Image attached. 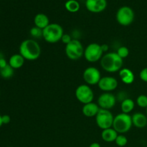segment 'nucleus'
<instances>
[{
	"label": "nucleus",
	"instance_id": "obj_1",
	"mask_svg": "<svg viewBox=\"0 0 147 147\" xmlns=\"http://www.w3.org/2000/svg\"><path fill=\"white\" fill-rule=\"evenodd\" d=\"M20 54L27 60H36L40 57L41 47L33 39L24 40L20 45Z\"/></svg>",
	"mask_w": 147,
	"mask_h": 147
},
{
	"label": "nucleus",
	"instance_id": "obj_2",
	"mask_svg": "<svg viewBox=\"0 0 147 147\" xmlns=\"http://www.w3.org/2000/svg\"><path fill=\"white\" fill-rule=\"evenodd\" d=\"M123 60L116 53H108L100 59V66L108 73H116L120 71L123 66Z\"/></svg>",
	"mask_w": 147,
	"mask_h": 147
},
{
	"label": "nucleus",
	"instance_id": "obj_3",
	"mask_svg": "<svg viewBox=\"0 0 147 147\" xmlns=\"http://www.w3.org/2000/svg\"><path fill=\"white\" fill-rule=\"evenodd\" d=\"M63 34V28L57 23H51L42 30V37L44 40L52 44L61 41Z\"/></svg>",
	"mask_w": 147,
	"mask_h": 147
},
{
	"label": "nucleus",
	"instance_id": "obj_4",
	"mask_svg": "<svg viewBox=\"0 0 147 147\" xmlns=\"http://www.w3.org/2000/svg\"><path fill=\"white\" fill-rule=\"evenodd\" d=\"M132 126L131 116L127 113H121L114 117L112 128H113L119 134H123L129 131Z\"/></svg>",
	"mask_w": 147,
	"mask_h": 147
},
{
	"label": "nucleus",
	"instance_id": "obj_5",
	"mask_svg": "<svg viewBox=\"0 0 147 147\" xmlns=\"http://www.w3.org/2000/svg\"><path fill=\"white\" fill-rule=\"evenodd\" d=\"M84 47L80 40L73 39L70 43L65 45V52L69 59L77 60L84 55Z\"/></svg>",
	"mask_w": 147,
	"mask_h": 147
},
{
	"label": "nucleus",
	"instance_id": "obj_6",
	"mask_svg": "<svg viewBox=\"0 0 147 147\" xmlns=\"http://www.w3.org/2000/svg\"><path fill=\"white\" fill-rule=\"evenodd\" d=\"M103 51L101 45L98 43H90L84 50V57L89 63H96L100 60L103 57Z\"/></svg>",
	"mask_w": 147,
	"mask_h": 147
},
{
	"label": "nucleus",
	"instance_id": "obj_7",
	"mask_svg": "<svg viewBox=\"0 0 147 147\" xmlns=\"http://www.w3.org/2000/svg\"><path fill=\"white\" fill-rule=\"evenodd\" d=\"M114 116L110 110L100 109L96 116V122L97 126L102 130L109 129L113 126Z\"/></svg>",
	"mask_w": 147,
	"mask_h": 147
},
{
	"label": "nucleus",
	"instance_id": "obj_8",
	"mask_svg": "<svg viewBox=\"0 0 147 147\" xmlns=\"http://www.w3.org/2000/svg\"><path fill=\"white\" fill-rule=\"evenodd\" d=\"M116 20L119 24L122 26H129L132 24L134 20V10L128 6H123L119 8L116 12Z\"/></svg>",
	"mask_w": 147,
	"mask_h": 147
},
{
	"label": "nucleus",
	"instance_id": "obj_9",
	"mask_svg": "<svg viewBox=\"0 0 147 147\" xmlns=\"http://www.w3.org/2000/svg\"><path fill=\"white\" fill-rule=\"evenodd\" d=\"M76 97L79 102L83 105L93 102L94 98V93L90 86L87 84H82L79 86L76 90Z\"/></svg>",
	"mask_w": 147,
	"mask_h": 147
},
{
	"label": "nucleus",
	"instance_id": "obj_10",
	"mask_svg": "<svg viewBox=\"0 0 147 147\" xmlns=\"http://www.w3.org/2000/svg\"><path fill=\"white\" fill-rule=\"evenodd\" d=\"M83 78L86 84L95 86L98 85L102 77L98 69L95 67H88L83 72Z\"/></svg>",
	"mask_w": 147,
	"mask_h": 147
},
{
	"label": "nucleus",
	"instance_id": "obj_11",
	"mask_svg": "<svg viewBox=\"0 0 147 147\" xmlns=\"http://www.w3.org/2000/svg\"><path fill=\"white\" fill-rule=\"evenodd\" d=\"M116 103V96L109 92H104L100 95L98 98V103L100 109L111 110L115 106Z\"/></svg>",
	"mask_w": 147,
	"mask_h": 147
},
{
	"label": "nucleus",
	"instance_id": "obj_12",
	"mask_svg": "<svg viewBox=\"0 0 147 147\" xmlns=\"http://www.w3.org/2000/svg\"><path fill=\"white\" fill-rule=\"evenodd\" d=\"M118 80L115 78L111 76H105L100 78V81L98 83V86L101 90L104 92L113 91L116 90L118 87Z\"/></svg>",
	"mask_w": 147,
	"mask_h": 147
},
{
	"label": "nucleus",
	"instance_id": "obj_13",
	"mask_svg": "<svg viewBox=\"0 0 147 147\" xmlns=\"http://www.w3.org/2000/svg\"><path fill=\"white\" fill-rule=\"evenodd\" d=\"M107 7L106 0H86V7L92 13H100L106 9Z\"/></svg>",
	"mask_w": 147,
	"mask_h": 147
},
{
	"label": "nucleus",
	"instance_id": "obj_14",
	"mask_svg": "<svg viewBox=\"0 0 147 147\" xmlns=\"http://www.w3.org/2000/svg\"><path fill=\"white\" fill-rule=\"evenodd\" d=\"M100 109V107L97 103L91 102V103L83 105V109H82V113L86 117L90 118L94 117V116L96 117Z\"/></svg>",
	"mask_w": 147,
	"mask_h": 147
},
{
	"label": "nucleus",
	"instance_id": "obj_15",
	"mask_svg": "<svg viewBox=\"0 0 147 147\" xmlns=\"http://www.w3.org/2000/svg\"><path fill=\"white\" fill-rule=\"evenodd\" d=\"M133 126L139 129H143L147 126V116L143 113L137 112L131 116Z\"/></svg>",
	"mask_w": 147,
	"mask_h": 147
},
{
	"label": "nucleus",
	"instance_id": "obj_16",
	"mask_svg": "<svg viewBox=\"0 0 147 147\" xmlns=\"http://www.w3.org/2000/svg\"><path fill=\"white\" fill-rule=\"evenodd\" d=\"M119 77H120L121 80L125 84H131L134 83L135 79V76L134 74L133 71L129 68H122L119 71Z\"/></svg>",
	"mask_w": 147,
	"mask_h": 147
},
{
	"label": "nucleus",
	"instance_id": "obj_17",
	"mask_svg": "<svg viewBox=\"0 0 147 147\" xmlns=\"http://www.w3.org/2000/svg\"><path fill=\"white\" fill-rule=\"evenodd\" d=\"M34 23L35 27L42 29V30H44L46 27H47L50 24L48 17L43 13H39V14H36L34 18Z\"/></svg>",
	"mask_w": 147,
	"mask_h": 147
},
{
	"label": "nucleus",
	"instance_id": "obj_18",
	"mask_svg": "<svg viewBox=\"0 0 147 147\" xmlns=\"http://www.w3.org/2000/svg\"><path fill=\"white\" fill-rule=\"evenodd\" d=\"M118 135L119 134L113 128L111 127L103 130L101 133V138L104 142L111 143V142H115Z\"/></svg>",
	"mask_w": 147,
	"mask_h": 147
},
{
	"label": "nucleus",
	"instance_id": "obj_19",
	"mask_svg": "<svg viewBox=\"0 0 147 147\" xmlns=\"http://www.w3.org/2000/svg\"><path fill=\"white\" fill-rule=\"evenodd\" d=\"M24 60L25 59L19 53V54H14L11 55L9 60L8 63L12 68L15 70V69L21 68L24 65Z\"/></svg>",
	"mask_w": 147,
	"mask_h": 147
},
{
	"label": "nucleus",
	"instance_id": "obj_20",
	"mask_svg": "<svg viewBox=\"0 0 147 147\" xmlns=\"http://www.w3.org/2000/svg\"><path fill=\"white\" fill-rule=\"evenodd\" d=\"M135 107V103L132 99L125 98L121 104V109L122 113L129 114Z\"/></svg>",
	"mask_w": 147,
	"mask_h": 147
},
{
	"label": "nucleus",
	"instance_id": "obj_21",
	"mask_svg": "<svg viewBox=\"0 0 147 147\" xmlns=\"http://www.w3.org/2000/svg\"><path fill=\"white\" fill-rule=\"evenodd\" d=\"M65 7L69 12L76 13L80 9V4L76 0H67L65 4Z\"/></svg>",
	"mask_w": 147,
	"mask_h": 147
},
{
	"label": "nucleus",
	"instance_id": "obj_22",
	"mask_svg": "<svg viewBox=\"0 0 147 147\" xmlns=\"http://www.w3.org/2000/svg\"><path fill=\"white\" fill-rule=\"evenodd\" d=\"M14 69L12 68L9 65H7L6 67L0 69V76L4 79H9L14 75Z\"/></svg>",
	"mask_w": 147,
	"mask_h": 147
},
{
	"label": "nucleus",
	"instance_id": "obj_23",
	"mask_svg": "<svg viewBox=\"0 0 147 147\" xmlns=\"http://www.w3.org/2000/svg\"><path fill=\"white\" fill-rule=\"evenodd\" d=\"M115 143L118 146L123 147L127 144L128 139L123 134H119L115 141Z\"/></svg>",
	"mask_w": 147,
	"mask_h": 147
},
{
	"label": "nucleus",
	"instance_id": "obj_24",
	"mask_svg": "<svg viewBox=\"0 0 147 147\" xmlns=\"http://www.w3.org/2000/svg\"><path fill=\"white\" fill-rule=\"evenodd\" d=\"M136 104L141 108L146 109L147 107V96L146 95H140L136 98Z\"/></svg>",
	"mask_w": 147,
	"mask_h": 147
},
{
	"label": "nucleus",
	"instance_id": "obj_25",
	"mask_svg": "<svg viewBox=\"0 0 147 147\" xmlns=\"http://www.w3.org/2000/svg\"><path fill=\"white\" fill-rule=\"evenodd\" d=\"M116 53H117V55L121 58H122L123 60V59L126 58L129 56V50L126 46H121V47H120L118 49Z\"/></svg>",
	"mask_w": 147,
	"mask_h": 147
},
{
	"label": "nucleus",
	"instance_id": "obj_26",
	"mask_svg": "<svg viewBox=\"0 0 147 147\" xmlns=\"http://www.w3.org/2000/svg\"><path fill=\"white\" fill-rule=\"evenodd\" d=\"M42 30H42V29L38 28V27L34 26V27H32L30 32L32 37H34V38H40V37H42Z\"/></svg>",
	"mask_w": 147,
	"mask_h": 147
},
{
	"label": "nucleus",
	"instance_id": "obj_27",
	"mask_svg": "<svg viewBox=\"0 0 147 147\" xmlns=\"http://www.w3.org/2000/svg\"><path fill=\"white\" fill-rule=\"evenodd\" d=\"M139 78L142 81L147 83V67H144L141 70L139 73Z\"/></svg>",
	"mask_w": 147,
	"mask_h": 147
},
{
	"label": "nucleus",
	"instance_id": "obj_28",
	"mask_svg": "<svg viewBox=\"0 0 147 147\" xmlns=\"http://www.w3.org/2000/svg\"><path fill=\"white\" fill-rule=\"evenodd\" d=\"M72 40H73V39H72L71 36H70V34H64L63 35V37H62L61 41L66 45H67L68 43H70V42L72 41Z\"/></svg>",
	"mask_w": 147,
	"mask_h": 147
},
{
	"label": "nucleus",
	"instance_id": "obj_29",
	"mask_svg": "<svg viewBox=\"0 0 147 147\" xmlns=\"http://www.w3.org/2000/svg\"><path fill=\"white\" fill-rule=\"evenodd\" d=\"M1 119H2L3 124H8L11 121V117L7 114L1 116Z\"/></svg>",
	"mask_w": 147,
	"mask_h": 147
},
{
	"label": "nucleus",
	"instance_id": "obj_30",
	"mask_svg": "<svg viewBox=\"0 0 147 147\" xmlns=\"http://www.w3.org/2000/svg\"><path fill=\"white\" fill-rule=\"evenodd\" d=\"M8 64L9 63H7V60H6L4 57H1V58H0V69L6 67V66H7Z\"/></svg>",
	"mask_w": 147,
	"mask_h": 147
},
{
	"label": "nucleus",
	"instance_id": "obj_31",
	"mask_svg": "<svg viewBox=\"0 0 147 147\" xmlns=\"http://www.w3.org/2000/svg\"><path fill=\"white\" fill-rule=\"evenodd\" d=\"M101 47H102V50H103V53H104V52H107L108 50H109V46L106 44L101 45Z\"/></svg>",
	"mask_w": 147,
	"mask_h": 147
},
{
	"label": "nucleus",
	"instance_id": "obj_32",
	"mask_svg": "<svg viewBox=\"0 0 147 147\" xmlns=\"http://www.w3.org/2000/svg\"><path fill=\"white\" fill-rule=\"evenodd\" d=\"M89 147H101L100 145L98 143H96V142H94V143H92L89 146Z\"/></svg>",
	"mask_w": 147,
	"mask_h": 147
},
{
	"label": "nucleus",
	"instance_id": "obj_33",
	"mask_svg": "<svg viewBox=\"0 0 147 147\" xmlns=\"http://www.w3.org/2000/svg\"><path fill=\"white\" fill-rule=\"evenodd\" d=\"M3 125V123H2V119H1V116L0 115V128L1 127V126Z\"/></svg>",
	"mask_w": 147,
	"mask_h": 147
},
{
	"label": "nucleus",
	"instance_id": "obj_34",
	"mask_svg": "<svg viewBox=\"0 0 147 147\" xmlns=\"http://www.w3.org/2000/svg\"><path fill=\"white\" fill-rule=\"evenodd\" d=\"M146 116H147V107H146Z\"/></svg>",
	"mask_w": 147,
	"mask_h": 147
},
{
	"label": "nucleus",
	"instance_id": "obj_35",
	"mask_svg": "<svg viewBox=\"0 0 147 147\" xmlns=\"http://www.w3.org/2000/svg\"><path fill=\"white\" fill-rule=\"evenodd\" d=\"M145 147H147V146H145Z\"/></svg>",
	"mask_w": 147,
	"mask_h": 147
}]
</instances>
